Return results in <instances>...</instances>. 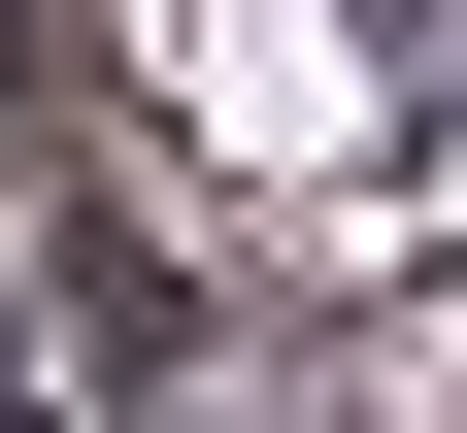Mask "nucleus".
Segmentation results:
<instances>
[{
    "mask_svg": "<svg viewBox=\"0 0 467 433\" xmlns=\"http://www.w3.org/2000/svg\"><path fill=\"white\" fill-rule=\"evenodd\" d=\"M167 67H201V100H234V134H267V167H334V134H368V100H334V0H201Z\"/></svg>",
    "mask_w": 467,
    "mask_h": 433,
    "instance_id": "f257e3e1",
    "label": "nucleus"
}]
</instances>
